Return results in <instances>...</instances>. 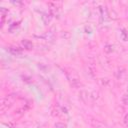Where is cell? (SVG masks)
Here are the masks:
<instances>
[{"mask_svg":"<svg viewBox=\"0 0 128 128\" xmlns=\"http://www.w3.org/2000/svg\"><path fill=\"white\" fill-rule=\"evenodd\" d=\"M66 75H67V78H68L71 86H73V87H79L81 85L80 79H79L78 75L74 71H69V72L66 73Z\"/></svg>","mask_w":128,"mask_h":128,"instance_id":"obj_1","label":"cell"},{"mask_svg":"<svg viewBox=\"0 0 128 128\" xmlns=\"http://www.w3.org/2000/svg\"><path fill=\"white\" fill-rule=\"evenodd\" d=\"M99 11H100V22H103L109 19V11L105 6H101L99 8Z\"/></svg>","mask_w":128,"mask_h":128,"instance_id":"obj_2","label":"cell"},{"mask_svg":"<svg viewBox=\"0 0 128 128\" xmlns=\"http://www.w3.org/2000/svg\"><path fill=\"white\" fill-rule=\"evenodd\" d=\"M12 105V101L8 100V97L7 98H2L1 100V112H4L5 110H7L10 106Z\"/></svg>","mask_w":128,"mask_h":128,"instance_id":"obj_3","label":"cell"},{"mask_svg":"<svg viewBox=\"0 0 128 128\" xmlns=\"http://www.w3.org/2000/svg\"><path fill=\"white\" fill-rule=\"evenodd\" d=\"M91 124L95 127V128H110L107 124H105L104 122H101L99 120H95V119H91L90 120Z\"/></svg>","mask_w":128,"mask_h":128,"instance_id":"obj_4","label":"cell"},{"mask_svg":"<svg viewBox=\"0 0 128 128\" xmlns=\"http://www.w3.org/2000/svg\"><path fill=\"white\" fill-rule=\"evenodd\" d=\"M21 45H22V47H23L24 49H26V50H31V49L33 48V43H32L30 40H28V39L22 40V41H21Z\"/></svg>","mask_w":128,"mask_h":128,"instance_id":"obj_5","label":"cell"},{"mask_svg":"<svg viewBox=\"0 0 128 128\" xmlns=\"http://www.w3.org/2000/svg\"><path fill=\"white\" fill-rule=\"evenodd\" d=\"M41 38H43L44 40H46V41H53V39H54V33L52 32V31H48V32H45L43 35H41L40 36Z\"/></svg>","mask_w":128,"mask_h":128,"instance_id":"obj_6","label":"cell"},{"mask_svg":"<svg viewBox=\"0 0 128 128\" xmlns=\"http://www.w3.org/2000/svg\"><path fill=\"white\" fill-rule=\"evenodd\" d=\"M41 18H42L43 22H44V23L47 25V24H48V23L51 21L52 14H51L50 12H49V13H48V12H47V13H43V14H42V16H41Z\"/></svg>","mask_w":128,"mask_h":128,"instance_id":"obj_7","label":"cell"},{"mask_svg":"<svg viewBox=\"0 0 128 128\" xmlns=\"http://www.w3.org/2000/svg\"><path fill=\"white\" fill-rule=\"evenodd\" d=\"M9 51H10L11 54L16 55V56L22 54V49L19 48V47H10V48H9Z\"/></svg>","mask_w":128,"mask_h":128,"instance_id":"obj_8","label":"cell"},{"mask_svg":"<svg viewBox=\"0 0 128 128\" xmlns=\"http://www.w3.org/2000/svg\"><path fill=\"white\" fill-rule=\"evenodd\" d=\"M79 96H80V98H81L83 101H86L88 98H90V97H89V93H88L87 91H85V90H82V91L79 93Z\"/></svg>","mask_w":128,"mask_h":128,"instance_id":"obj_9","label":"cell"},{"mask_svg":"<svg viewBox=\"0 0 128 128\" xmlns=\"http://www.w3.org/2000/svg\"><path fill=\"white\" fill-rule=\"evenodd\" d=\"M113 50H114V47H113L112 45L107 44V45H105V47H104V51H105L106 53H111Z\"/></svg>","mask_w":128,"mask_h":128,"instance_id":"obj_10","label":"cell"},{"mask_svg":"<svg viewBox=\"0 0 128 128\" xmlns=\"http://www.w3.org/2000/svg\"><path fill=\"white\" fill-rule=\"evenodd\" d=\"M54 128H67L66 124L62 123V122H56L54 124Z\"/></svg>","mask_w":128,"mask_h":128,"instance_id":"obj_11","label":"cell"},{"mask_svg":"<svg viewBox=\"0 0 128 128\" xmlns=\"http://www.w3.org/2000/svg\"><path fill=\"white\" fill-rule=\"evenodd\" d=\"M122 102H123V104H124L125 106H128V93H126V94L123 95V97H122Z\"/></svg>","mask_w":128,"mask_h":128,"instance_id":"obj_12","label":"cell"},{"mask_svg":"<svg viewBox=\"0 0 128 128\" xmlns=\"http://www.w3.org/2000/svg\"><path fill=\"white\" fill-rule=\"evenodd\" d=\"M121 37H122V39H123L124 41L128 40V34L126 33L125 30H122V32H121Z\"/></svg>","mask_w":128,"mask_h":128,"instance_id":"obj_13","label":"cell"},{"mask_svg":"<svg viewBox=\"0 0 128 128\" xmlns=\"http://www.w3.org/2000/svg\"><path fill=\"white\" fill-rule=\"evenodd\" d=\"M108 82H109L108 79H103V78H102V79H99V80H98V83H99L100 85H102V86H103V85H106V83H108Z\"/></svg>","mask_w":128,"mask_h":128,"instance_id":"obj_14","label":"cell"},{"mask_svg":"<svg viewBox=\"0 0 128 128\" xmlns=\"http://www.w3.org/2000/svg\"><path fill=\"white\" fill-rule=\"evenodd\" d=\"M123 121H124V124L128 127V114H126L125 116H124V119H123Z\"/></svg>","mask_w":128,"mask_h":128,"instance_id":"obj_15","label":"cell"},{"mask_svg":"<svg viewBox=\"0 0 128 128\" xmlns=\"http://www.w3.org/2000/svg\"><path fill=\"white\" fill-rule=\"evenodd\" d=\"M126 15H127V17H128V8H127V10H126Z\"/></svg>","mask_w":128,"mask_h":128,"instance_id":"obj_16","label":"cell"},{"mask_svg":"<svg viewBox=\"0 0 128 128\" xmlns=\"http://www.w3.org/2000/svg\"><path fill=\"white\" fill-rule=\"evenodd\" d=\"M39 128H46V127H44V126H40Z\"/></svg>","mask_w":128,"mask_h":128,"instance_id":"obj_17","label":"cell"}]
</instances>
